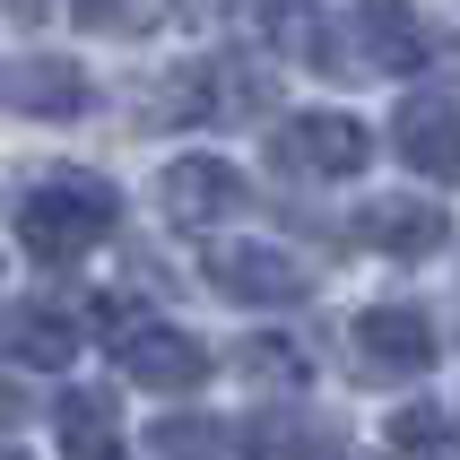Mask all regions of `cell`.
Wrapping results in <instances>:
<instances>
[{
  "instance_id": "6da1fadb",
  "label": "cell",
  "mask_w": 460,
  "mask_h": 460,
  "mask_svg": "<svg viewBox=\"0 0 460 460\" xmlns=\"http://www.w3.org/2000/svg\"><path fill=\"white\" fill-rule=\"evenodd\" d=\"M9 226L35 261H78L87 243H104L122 226V191L87 165H52V174H26L9 191Z\"/></svg>"
},
{
  "instance_id": "7a4b0ae2",
  "label": "cell",
  "mask_w": 460,
  "mask_h": 460,
  "mask_svg": "<svg viewBox=\"0 0 460 460\" xmlns=\"http://www.w3.org/2000/svg\"><path fill=\"white\" fill-rule=\"evenodd\" d=\"M270 165L296 182H348L374 165V130L357 113H331V104H313V113H287L270 130Z\"/></svg>"
},
{
  "instance_id": "3957f363",
  "label": "cell",
  "mask_w": 460,
  "mask_h": 460,
  "mask_svg": "<svg viewBox=\"0 0 460 460\" xmlns=\"http://www.w3.org/2000/svg\"><path fill=\"white\" fill-rule=\"evenodd\" d=\"M348 357L374 374V383H417L435 365V322L417 305H365L348 322Z\"/></svg>"
},
{
  "instance_id": "277c9868",
  "label": "cell",
  "mask_w": 460,
  "mask_h": 460,
  "mask_svg": "<svg viewBox=\"0 0 460 460\" xmlns=\"http://www.w3.org/2000/svg\"><path fill=\"white\" fill-rule=\"evenodd\" d=\"M96 104V78L78 70L70 52H18L0 61V113H26V122H78Z\"/></svg>"
},
{
  "instance_id": "5b68a950",
  "label": "cell",
  "mask_w": 460,
  "mask_h": 460,
  "mask_svg": "<svg viewBox=\"0 0 460 460\" xmlns=\"http://www.w3.org/2000/svg\"><path fill=\"white\" fill-rule=\"evenodd\" d=\"M252 200L243 191V174H234L226 156H174L165 174H156V208L174 217L182 234H208V226H226L234 208Z\"/></svg>"
},
{
  "instance_id": "8992f818",
  "label": "cell",
  "mask_w": 460,
  "mask_h": 460,
  "mask_svg": "<svg viewBox=\"0 0 460 460\" xmlns=\"http://www.w3.org/2000/svg\"><path fill=\"white\" fill-rule=\"evenodd\" d=\"M208 287H226L234 305H305L313 270L279 243H226V252H208Z\"/></svg>"
},
{
  "instance_id": "52a82bcc",
  "label": "cell",
  "mask_w": 460,
  "mask_h": 460,
  "mask_svg": "<svg viewBox=\"0 0 460 460\" xmlns=\"http://www.w3.org/2000/svg\"><path fill=\"white\" fill-rule=\"evenodd\" d=\"M348 234H357L365 252L383 261H426L452 243V217H443L435 200H409V191H391V200H365L357 217H348Z\"/></svg>"
},
{
  "instance_id": "ba28073f",
  "label": "cell",
  "mask_w": 460,
  "mask_h": 460,
  "mask_svg": "<svg viewBox=\"0 0 460 460\" xmlns=\"http://www.w3.org/2000/svg\"><path fill=\"white\" fill-rule=\"evenodd\" d=\"M348 35H357L365 70H426V61L443 52V35L417 18L409 0H365L357 18H348Z\"/></svg>"
},
{
  "instance_id": "9c48e42d",
  "label": "cell",
  "mask_w": 460,
  "mask_h": 460,
  "mask_svg": "<svg viewBox=\"0 0 460 460\" xmlns=\"http://www.w3.org/2000/svg\"><path fill=\"white\" fill-rule=\"evenodd\" d=\"M391 148L400 165L426 182H460V104L452 96H409L400 122H391Z\"/></svg>"
},
{
  "instance_id": "30bf717a",
  "label": "cell",
  "mask_w": 460,
  "mask_h": 460,
  "mask_svg": "<svg viewBox=\"0 0 460 460\" xmlns=\"http://www.w3.org/2000/svg\"><path fill=\"white\" fill-rule=\"evenodd\" d=\"M122 374L139 391H200L208 348H200V339H182L174 322H139V331H122Z\"/></svg>"
},
{
  "instance_id": "8fae6325",
  "label": "cell",
  "mask_w": 460,
  "mask_h": 460,
  "mask_svg": "<svg viewBox=\"0 0 460 460\" xmlns=\"http://www.w3.org/2000/svg\"><path fill=\"white\" fill-rule=\"evenodd\" d=\"M0 357L35 365V374H61L78 357V322L52 313V305H0Z\"/></svg>"
},
{
  "instance_id": "7c38bea8",
  "label": "cell",
  "mask_w": 460,
  "mask_h": 460,
  "mask_svg": "<svg viewBox=\"0 0 460 460\" xmlns=\"http://www.w3.org/2000/svg\"><path fill=\"white\" fill-rule=\"evenodd\" d=\"M61 452L70 460H122L113 391H70V400H61Z\"/></svg>"
},
{
  "instance_id": "4fadbf2b",
  "label": "cell",
  "mask_w": 460,
  "mask_h": 460,
  "mask_svg": "<svg viewBox=\"0 0 460 460\" xmlns=\"http://www.w3.org/2000/svg\"><path fill=\"white\" fill-rule=\"evenodd\" d=\"M226 365H234V374H243L252 391H305V383H313V357L296 348V339H270V331H261V339H243Z\"/></svg>"
},
{
  "instance_id": "5bb4252c",
  "label": "cell",
  "mask_w": 460,
  "mask_h": 460,
  "mask_svg": "<svg viewBox=\"0 0 460 460\" xmlns=\"http://www.w3.org/2000/svg\"><path fill=\"white\" fill-rule=\"evenodd\" d=\"M243 452L252 460H365V452H348V435H331V426H287V417L252 426Z\"/></svg>"
},
{
  "instance_id": "9a60e30c",
  "label": "cell",
  "mask_w": 460,
  "mask_h": 460,
  "mask_svg": "<svg viewBox=\"0 0 460 460\" xmlns=\"http://www.w3.org/2000/svg\"><path fill=\"white\" fill-rule=\"evenodd\" d=\"M70 18L87 26V35H148V26L165 18V0H70Z\"/></svg>"
},
{
  "instance_id": "2e32d148",
  "label": "cell",
  "mask_w": 460,
  "mask_h": 460,
  "mask_svg": "<svg viewBox=\"0 0 460 460\" xmlns=\"http://www.w3.org/2000/svg\"><path fill=\"white\" fill-rule=\"evenodd\" d=\"M148 443L156 460H226V426H208V417H165Z\"/></svg>"
},
{
  "instance_id": "e0dca14e",
  "label": "cell",
  "mask_w": 460,
  "mask_h": 460,
  "mask_svg": "<svg viewBox=\"0 0 460 460\" xmlns=\"http://www.w3.org/2000/svg\"><path fill=\"white\" fill-rule=\"evenodd\" d=\"M391 443H400V452H435V443H443V417L435 409H400V417H391Z\"/></svg>"
},
{
  "instance_id": "ac0fdd59",
  "label": "cell",
  "mask_w": 460,
  "mask_h": 460,
  "mask_svg": "<svg viewBox=\"0 0 460 460\" xmlns=\"http://www.w3.org/2000/svg\"><path fill=\"white\" fill-rule=\"evenodd\" d=\"M18 417H26V391H9V383H0V426H18Z\"/></svg>"
},
{
  "instance_id": "d6986e66",
  "label": "cell",
  "mask_w": 460,
  "mask_h": 460,
  "mask_svg": "<svg viewBox=\"0 0 460 460\" xmlns=\"http://www.w3.org/2000/svg\"><path fill=\"white\" fill-rule=\"evenodd\" d=\"M0 460H26V452H0Z\"/></svg>"
}]
</instances>
